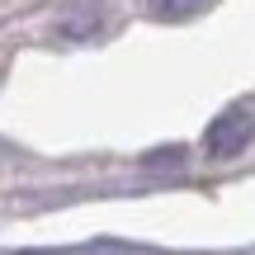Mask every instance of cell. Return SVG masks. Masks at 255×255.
<instances>
[{"instance_id":"obj_1","label":"cell","mask_w":255,"mask_h":255,"mask_svg":"<svg viewBox=\"0 0 255 255\" xmlns=\"http://www.w3.org/2000/svg\"><path fill=\"white\" fill-rule=\"evenodd\" d=\"M251 137H255V114L251 109H227L208 128V156L213 161H232V156H241L251 146Z\"/></svg>"},{"instance_id":"obj_2","label":"cell","mask_w":255,"mask_h":255,"mask_svg":"<svg viewBox=\"0 0 255 255\" xmlns=\"http://www.w3.org/2000/svg\"><path fill=\"white\" fill-rule=\"evenodd\" d=\"M100 33V9H85V14H71L57 24V38H66V43H81V38H95Z\"/></svg>"},{"instance_id":"obj_3","label":"cell","mask_w":255,"mask_h":255,"mask_svg":"<svg viewBox=\"0 0 255 255\" xmlns=\"http://www.w3.org/2000/svg\"><path fill=\"white\" fill-rule=\"evenodd\" d=\"M146 5H151L156 19H189L194 9L203 5V0H146Z\"/></svg>"},{"instance_id":"obj_4","label":"cell","mask_w":255,"mask_h":255,"mask_svg":"<svg viewBox=\"0 0 255 255\" xmlns=\"http://www.w3.org/2000/svg\"><path fill=\"white\" fill-rule=\"evenodd\" d=\"M184 161V146H156L151 156H142L146 170H165V165H180Z\"/></svg>"}]
</instances>
